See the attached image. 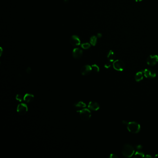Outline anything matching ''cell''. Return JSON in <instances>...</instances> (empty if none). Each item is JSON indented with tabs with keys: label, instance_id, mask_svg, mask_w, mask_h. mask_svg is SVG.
<instances>
[{
	"label": "cell",
	"instance_id": "obj_1",
	"mask_svg": "<svg viewBox=\"0 0 158 158\" xmlns=\"http://www.w3.org/2000/svg\"><path fill=\"white\" fill-rule=\"evenodd\" d=\"M124 124L126 125L128 130L133 134H137L139 133L140 130V125L135 122H127L125 121H122Z\"/></svg>",
	"mask_w": 158,
	"mask_h": 158
},
{
	"label": "cell",
	"instance_id": "obj_2",
	"mask_svg": "<svg viewBox=\"0 0 158 158\" xmlns=\"http://www.w3.org/2000/svg\"><path fill=\"white\" fill-rule=\"evenodd\" d=\"M135 153L134 147L130 144H125L122 148V155L126 157H131Z\"/></svg>",
	"mask_w": 158,
	"mask_h": 158
},
{
	"label": "cell",
	"instance_id": "obj_3",
	"mask_svg": "<svg viewBox=\"0 0 158 158\" xmlns=\"http://www.w3.org/2000/svg\"><path fill=\"white\" fill-rule=\"evenodd\" d=\"M79 113L80 117L82 120L84 121H87L90 119L91 116V114L90 110L88 108H84L77 111Z\"/></svg>",
	"mask_w": 158,
	"mask_h": 158
},
{
	"label": "cell",
	"instance_id": "obj_4",
	"mask_svg": "<svg viewBox=\"0 0 158 158\" xmlns=\"http://www.w3.org/2000/svg\"><path fill=\"white\" fill-rule=\"evenodd\" d=\"M113 65L114 68L118 71H122L125 67L124 63L120 59L115 60L113 62Z\"/></svg>",
	"mask_w": 158,
	"mask_h": 158
},
{
	"label": "cell",
	"instance_id": "obj_5",
	"mask_svg": "<svg viewBox=\"0 0 158 158\" xmlns=\"http://www.w3.org/2000/svg\"><path fill=\"white\" fill-rule=\"evenodd\" d=\"M142 72H143L145 77L148 78H154L156 76V72L153 69L147 68L145 69Z\"/></svg>",
	"mask_w": 158,
	"mask_h": 158
},
{
	"label": "cell",
	"instance_id": "obj_6",
	"mask_svg": "<svg viewBox=\"0 0 158 158\" xmlns=\"http://www.w3.org/2000/svg\"><path fill=\"white\" fill-rule=\"evenodd\" d=\"M147 63L151 66L156 64L158 62V56L156 55H150L147 59Z\"/></svg>",
	"mask_w": 158,
	"mask_h": 158
},
{
	"label": "cell",
	"instance_id": "obj_7",
	"mask_svg": "<svg viewBox=\"0 0 158 158\" xmlns=\"http://www.w3.org/2000/svg\"><path fill=\"white\" fill-rule=\"evenodd\" d=\"M17 111L20 115L23 116L25 115L28 111L27 105L25 104H19L17 108Z\"/></svg>",
	"mask_w": 158,
	"mask_h": 158
},
{
	"label": "cell",
	"instance_id": "obj_8",
	"mask_svg": "<svg viewBox=\"0 0 158 158\" xmlns=\"http://www.w3.org/2000/svg\"><path fill=\"white\" fill-rule=\"evenodd\" d=\"M92 71L91 66L90 65H85L82 67L80 72L83 76H87L90 74Z\"/></svg>",
	"mask_w": 158,
	"mask_h": 158
},
{
	"label": "cell",
	"instance_id": "obj_9",
	"mask_svg": "<svg viewBox=\"0 0 158 158\" xmlns=\"http://www.w3.org/2000/svg\"><path fill=\"white\" fill-rule=\"evenodd\" d=\"M70 44L74 46H76L80 45V40L79 37L77 35H72L70 40Z\"/></svg>",
	"mask_w": 158,
	"mask_h": 158
},
{
	"label": "cell",
	"instance_id": "obj_10",
	"mask_svg": "<svg viewBox=\"0 0 158 158\" xmlns=\"http://www.w3.org/2000/svg\"><path fill=\"white\" fill-rule=\"evenodd\" d=\"M83 51L78 48H74L72 51L73 57L75 59H79L81 58L83 55Z\"/></svg>",
	"mask_w": 158,
	"mask_h": 158
},
{
	"label": "cell",
	"instance_id": "obj_11",
	"mask_svg": "<svg viewBox=\"0 0 158 158\" xmlns=\"http://www.w3.org/2000/svg\"><path fill=\"white\" fill-rule=\"evenodd\" d=\"M88 107L92 111H97L100 108L99 104L94 101H91L88 104Z\"/></svg>",
	"mask_w": 158,
	"mask_h": 158
},
{
	"label": "cell",
	"instance_id": "obj_12",
	"mask_svg": "<svg viewBox=\"0 0 158 158\" xmlns=\"http://www.w3.org/2000/svg\"><path fill=\"white\" fill-rule=\"evenodd\" d=\"M34 95L31 94L27 93L24 95V101L27 104L30 103L32 102L34 100Z\"/></svg>",
	"mask_w": 158,
	"mask_h": 158
},
{
	"label": "cell",
	"instance_id": "obj_13",
	"mask_svg": "<svg viewBox=\"0 0 158 158\" xmlns=\"http://www.w3.org/2000/svg\"><path fill=\"white\" fill-rule=\"evenodd\" d=\"M116 58V55L115 53L112 50L109 51L107 55V58L108 59V61L109 62L114 61Z\"/></svg>",
	"mask_w": 158,
	"mask_h": 158
},
{
	"label": "cell",
	"instance_id": "obj_14",
	"mask_svg": "<svg viewBox=\"0 0 158 158\" xmlns=\"http://www.w3.org/2000/svg\"><path fill=\"white\" fill-rule=\"evenodd\" d=\"M143 72H137L135 75V80L136 82H140L143 79Z\"/></svg>",
	"mask_w": 158,
	"mask_h": 158
},
{
	"label": "cell",
	"instance_id": "obj_15",
	"mask_svg": "<svg viewBox=\"0 0 158 158\" xmlns=\"http://www.w3.org/2000/svg\"><path fill=\"white\" fill-rule=\"evenodd\" d=\"M75 107L77 109L80 110L82 109L86 108V105L83 102L80 101V102H78V103H77L76 104H75Z\"/></svg>",
	"mask_w": 158,
	"mask_h": 158
},
{
	"label": "cell",
	"instance_id": "obj_16",
	"mask_svg": "<svg viewBox=\"0 0 158 158\" xmlns=\"http://www.w3.org/2000/svg\"><path fill=\"white\" fill-rule=\"evenodd\" d=\"M97 43V38L95 36H92L90 38V44L93 46H95Z\"/></svg>",
	"mask_w": 158,
	"mask_h": 158
},
{
	"label": "cell",
	"instance_id": "obj_17",
	"mask_svg": "<svg viewBox=\"0 0 158 158\" xmlns=\"http://www.w3.org/2000/svg\"><path fill=\"white\" fill-rule=\"evenodd\" d=\"M135 157L137 158H140V157H144L145 154L144 153L141 152L140 151H137L135 154Z\"/></svg>",
	"mask_w": 158,
	"mask_h": 158
},
{
	"label": "cell",
	"instance_id": "obj_18",
	"mask_svg": "<svg viewBox=\"0 0 158 158\" xmlns=\"http://www.w3.org/2000/svg\"><path fill=\"white\" fill-rule=\"evenodd\" d=\"M81 47L84 49H88L90 47V44L89 43H84L81 45Z\"/></svg>",
	"mask_w": 158,
	"mask_h": 158
},
{
	"label": "cell",
	"instance_id": "obj_19",
	"mask_svg": "<svg viewBox=\"0 0 158 158\" xmlns=\"http://www.w3.org/2000/svg\"><path fill=\"white\" fill-rule=\"evenodd\" d=\"M91 67H92V70H93V71H94V72H99V66H98L97 65H96V64H94L92 65Z\"/></svg>",
	"mask_w": 158,
	"mask_h": 158
},
{
	"label": "cell",
	"instance_id": "obj_20",
	"mask_svg": "<svg viewBox=\"0 0 158 158\" xmlns=\"http://www.w3.org/2000/svg\"><path fill=\"white\" fill-rule=\"evenodd\" d=\"M15 98H16V99L20 102H22L24 100V97H23L20 94H17L16 95Z\"/></svg>",
	"mask_w": 158,
	"mask_h": 158
},
{
	"label": "cell",
	"instance_id": "obj_21",
	"mask_svg": "<svg viewBox=\"0 0 158 158\" xmlns=\"http://www.w3.org/2000/svg\"><path fill=\"white\" fill-rule=\"evenodd\" d=\"M111 67V63L110 62H108L105 63L104 65V67L106 69H108Z\"/></svg>",
	"mask_w": 158,
	"mask_h": 158
},
{
	"label": "cell",
	"instance_id": "obj_22",
	"mask_svg": "<svg viewBox=\"0 0 158 158\" xmlns=\"http://www.w3.org/2000/svg\"><path fill=\"white\" fill-rule=\"evenodd\" d=\"M109 158H117L118 156L115 154H111L109 156Z\"/></svg>",
	"mask_w": 158,
	"mask_h": 158
},
{
	"label": "cell",
	"instance_id": "obj_23",
	"mask_svg": "<svg viewBox=\"0 0 158 158\" xmlns=\"http://www.w3.org/2000/svg\"><path fill=\"white\" fill-rule=\"evenodd\" d=\"M31 71H32V70L30 67H28L26 70V72L28 74H30L31 72Z\"/></svg>",
	"mask_w": 158,
	"mask_h": 158
},
{
	"label": "cell",
	"instance_id": "obj_24",
	"mask_svg": "<svg viewBox=\"0 0 158 158\" xmlns=\"http://www.w3.org/2000/svg\"><path fill=\"white\" fill-rule=\"evenodd\" d=\"M142 146H141V145H138V146H136V148L137 149H138V150H140L141 149H142Z\"/></svg>",
	"mask_w": 158,
	"mask_h": 158
},
{
	"label": "cell",
	"instance_id": "obj_25",
	"mask_svg": "<svg viewBox=\"0 0 158 158\" xmlns=\"http://www.w3.org/2000/svg\"><path fill=\"white\" fill-rule=\"evenodd\" d=\"M102 37V34L101 33H98L97 34V38H101Z\"/></svg>",
	"mask_w": 158,
	"mask_h": 158
},
{
	"label": "cell",
	"instance_id": "obj_26",
	"mask_svg": "<svg viewBox=\"0 0 158 158\" xmlns=\"http://www.w3.org/2000/svg\"><path fill=\"white\" fill-rule=\"evenodd\" d=\"M146 158H152V156L151 155H149V154H147V155L146 156Z\"/></svg>",
	"mask_w": 158,
	"mask_h": 158
},
{
	"label": "cell",
	"instance_id": "obj_27",
	"mask_svg": "<svg viewBox=\"0 0 158 158\" xmlns=\"http://www.w3.org/2000/svg\"><path fill=\"white\" fill-rule=\"evenodd\" d=\"M0 50H1V52H0V56H1L2 55V49L1 47L0 48Z\"/></svg>",
	"mask_w": 158,
	"mask_h": 158
},
{
	"label": "cell",
	"instance_id": "obj_28",
	"mask_svg": "<svg viewBox=\"0 0 158 158\" xmlns=\"http://www.w3.org/2000/svg\"><path fill=\"white\" fill-rule=\"evenodd\" d=\"M135 0L136 2H140V1H141L143 0Z\"/></svg>",
	"mask_w": 158,
	"mask_h": 158
},
{
	"label": "cell",
	"instance_id": "obj_29",
	"mask_svg": "<svg viewBox=\"0 0 158 158\" xmlns=\"http://www.w3.org/2000/svg\"><path fill=\"white\" fill-rule=\"evenodd\" d=\"M155 158H158V154H156V155L155 156Z\"/></svg>",
	"mask_w": 158,
	"mask_h": 158
}]
</instances>
